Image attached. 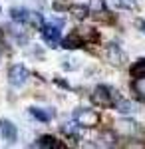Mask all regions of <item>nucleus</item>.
Wrapping results in <instances>:
<instances>
[{
	"label": "nucleus",
	"instance_id": "obj_9",
	"mask_svg": "<svg viewBox=\"0 0 145 149\" xmlns=\"http://www.w3.org/2000/svg\"><path fill=\"white\" fill-rule=\"evenodd\" d=\"M86 44L84 42V38L79 36V32H72V34H68L64 40H62V46L66 48V50H76V48H82Z\"/></svg>",
	"mask_w": 145,
	"mask_h": 149
},
{
	"label": "nucleus",
	"instance_id": "obj_4",
	"mask_svg": "<svg viewBox=\"0 0 145 149\" xmlns=\"http://www.w3.org/2000/svg\"><path fill=\"white\" fill-rule=\"evenodd\" d=\"M10 16H12V20H14V22L30 24V26H36V28H40V26L44 24L42 16H40L38 12H30V10H26V8H12Z\"/></svg>",
	"mask_w": 145,
	"mask_h": 149
},
{
	"label": "nucleus",
	"instance_id": "obj_2",
	"mask_svg": "<svg viewBox=\"0 0 145 149\" xmlns=\"http://www.w3.org/2000/svg\"><path fill=\"white\" fill-rule=\"evenodd\" d=\"M62 24H64L62 20H56V22H44L40 26V34L44 38V42L52 48H56L62 42Z\"/></svg>",
	"mask_w": 145,
	"mask_h": 149
},
{
	"label": "nucleus",
	"instance_id": "obj_1",
	"mask_svg": "<svg viewBox=\"0 0 145 149\" xmlns=\"http://www.w3.org/2000/svg\"><path fill=\"white\" fill-rule=\"evenodd\" d=\"M117 100H119V92L112 86H107V84L96 86V90L91 93V102L100 107H113V103Z\"/></svg>",
	"mask_w": 145,
	"mask_h": 149
},
{
	"label": "nucleus",
	"instance_id": "obj_19",
	"mask_svg": "<svg viewBox=\"0 0 145 149\" xmlns=\"http://www.w3.org/2000/svg\"><path fill=\"white\" fill-rule=\"evenodd\" d=\"M135 24H137V28H141V32L145 34V20H137Z\"/></svg>",
	"mask_w": 145,
	"mask_h": 149
},
{
	"label": "nucleus",
	"instance_id": "obj_8",
	"mask_svg": "<svg viewBox=\"0 0 145 149\" xmlns=\"http://www.w3.org/2000/svg\"><path fill=\"white\" fill-rule=\"evenodd\" d=\"M0 135L4 141H8V143H14L16 139H18V131H16V125L8 121V119H0Z\"/></svg>",
	"mask_w": 145,
	"mask_h": 149
},
{
	"label": "nucleus",
	"instance_id": "obj_11",
	"mask_svg": "<svg viewBox=\"0 0 145 149\" xmlns=\"http://www.w3.org/2000/svg\"><path fill=\"white\" fill-rule=\"evenodd\" d=\"M113 107H115L121 115H129V113H135V111H137V103L129 102V100H121V97L113 103Z\"/></svg>",
	"mask_w": 145,
	"mask_h": 149
},
{
	"label": "nucleus",
	"instance_id": "obj_10",
	"mask_svg": "<svg viewBox=\"0 0 145 149\" xmlns=\"http://www.w3.org/2000/svg\"><path fill=\"white\" fill-rule=\"evenodd\" d=\"M30 115H34V117L40 119V121H52L54 115H56V111L50 109V107H30Z\"/></svg>",
	"mask_w": 145,
	"mask_h": 149
},
{
	"label": "nucleus",
	"instance_id": "obj_3",
	"mask_svg": "<svg viewBox=\"0 0 145 149\" xmlns=\"http://www.w3.org/2000/svg\"><path fill=\"white\" fill-rule=\"evenodd\" d=\"M74 121L78 123L79 127H98L101 121L100 113L91 107H78L74 111Z\"/></svg>",
	"mask_w": 145,
	"mask_h": 149
},
{
	"label": "nucleus",
	"instance_id": "obj_5",
	"mask_svg": "<svg viewBox=\"0 0 145 149\" xmlns=\"http://www.w3.org/2000/svg\"><path fill=\"white\" fill-rule=\"evenodd\" d=\"M28 78H30V72L22 64H14L8 70V81H10V86H14V88H22L24 84L28 81Z\"/></svg>",
	"mask_w": 145,
	"mask_h": 149
},
{
	"label": "nucleus",
	"instance_id": "obj_12",
	"mask_svg": "<svg viewBox=\"0 0 145 149\" xmlns=\"http://www.w3.org/2000/svg\"><path fill=\"white\" fill-rule=\"evenodd\" d=\"M36 145H38V147H48V149H58V147H62V143H60L56 137H52V135H42V137L36 141Z\"/></svg>",
	"mask_w": 145,
	"mask_h": 149
},
{
	"label": "nucleus",
	"instance_id": "obj_18",
	"mask_svg": "<svg viewBox=\"0 0 145 149\" xmlns=\"http://www.w3.org/2000/svg\"><path fill=\"white\" fill-rule=\"evenodd\" d=\"M89 10L105 12V2H103V0H89Z\"/></svg>",
	"mask_w": 145,
	"mask_h": 149
},
{
	"label": "nucleus",
	"instance_id": "obj_16",
	"mask_svg": "<svg viewBox=\"0 0 145 149\" xmlns=\"http://www.w3.org/2000/svg\"><path fill=\"white\" fill-rule=\"evenodd\" d=\"M131 88H133V92L139 95V97H145V76H139V78H135L131 81Z\"/></svg>",
	"mask_w": 145,
	"mask_h": 149
},
{
	"label": "nucleus",
	"instance_id": "obj_6",
	"mask_svg": "<svg viewBox=\"0 0 145 149\" xmlns=\"http://www.w3.org/2000/svg\"><path fill=\"white\" fill-rule=\"evenodd\" d=\"M105 56H107V60H109V64L117 66V68L125 66V62H127V54L121 50L119 44H113V42L107 44V48H105Z\"/></svg>",
	"mask_w": 145,
	"mask_h": 149
},
{
	"label": "nucleus",
	"instance_id": "obj_20",
	"mask_svg": "<svg viewBox=\"0 0 145 149\" xmlns=\"http://www.w3.org/2000/svg\"><path fill=\"white\" fill-rule=\"evenodd\" d=\"M0 42H2V30H0Z\"/></svg>",
	"mask_w": 145,
	"mask_h": 149
},
{
	"label": "nucleus",
	"instance_id": "obj_14",
	"mask_svg": "<svg viewBox=\"0 0 145 149\" xmlns=\"http://www.w3.org/2000/svg\"><path fill=\"white\" fill-rule=\"evenodd\" d=\"M70 12L78 18V20H84V18H88L89 16V6H82V4H74V6H70Z\"/></svg>",
	"mask_w": 145,
	"mask_h": 149
},
{
	"label": "nucleus",
	"instance_id": "obj_17",
	"mask_svg": "<svg viewBox=\"0 0 145 149\" xmlns=\"http://www.w3.org/2000/svg\"><path fill=\"white\" fill-rule=\"evenodd\" d=\"M129 74H131V78H139V76H145V58H141V60H137L133 66H131V70H129Z\"/></svg>",
	"mask_w": 145,
	"mask_h": 149
},
{
	"label": "nucleus",
	"instance_id": "obj_7",
	"mask_svg": "<svg viewBox=\"0 0 145 149\" xmlns=\"http://www.w3.org/2000/svg\"><path fill=\"white\" fill-rule=\"evenodd\" d=\"M113 131L119 133V135L129 137V135H133L135 131H137V123L131 121V119H117V121L113 123Z\"/></svg>",
	"mask_w": 145,
	"mask_h": 149
},
{
	"label": "nucleus",
	"instance_id": "obj_15",
	"mask_svg": "<svg viewBox=\"0 0 145 149\" xmlns=\"http://www.w3.org/2000/svg\"><path fill=\"white\" fill-rule=\"evenodd\" d=\"M62 131L66 133L68 137H72V139H78V137H79V125L76 123V121H70V123H64V127H62Z\"/></svg>",
	"mask_w": 145,
	"mask_h": 149
},
{
	"label": "nucleus",
	"instance_id": "obj_13",
	"mask_svg": "<svg viewBox=\"0 0 145 149\" xmlns=\"http://www.w3.org/2000/svg\"><path fill=\"white\" fill-rule=\"evenodd\" d=\"M98 145H101V147H113L115 145V131H103V133H100Z\"/></svg>",
	"mask_w": 145,
	"mask_h": 149
}]
</instances>
